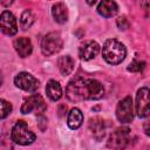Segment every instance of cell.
Listing matches in <instances>:
<instances>
[{"label": "cell", "instance_id": "2e32d148", "mask_svg": "<svg viewBox=\"0 0 150 150\" xmlns=\"http://www.w3.org/2000/svg\"><path fill=\"white\" fill-rule=\"evenodd\" d=\"M82 122H83V115H82L81 110L79 108H73L68 114V118H67L68 127L70 129L75 130L82 125Z\"/></svg>", "mask_w": 150, "mask_h": 150}, {"label": "cell", "instance_id": "277c9868", "mask_svg": "<svg viewBox=\"0 0 150 150\" xmlns=\"http://www.w3.org/2000/svg\"><path fill=\"white\" fill-rule=\"evenodd\" d=\"M63 46L62 38L57 32H50L41 41V52L46 56H50L61 50Z\"/></svg>", "mask_w": 150, "mask_h": 150}, {"label": "cell", "instance_id": "6da1fadb", "mask_svg": "<svg viewBox=\"0 0 150 150\" xmlns=\"http://www.w3.org/2000/svg\"><path fill=\"white\" fill-rule=\"evenodd\" d=\"M103 84L95 79H84L77 76L73 79L66 89V95L69 101L79 102L83 100H98L103 96Z\"/></svg>", "mask_w": 150, "mask_h": 150}, {"label": "cell", "instance_id": "5bb4252c", "mask_svg": "<svg viewBox=\"0 0 150 150\" xmlns=\"http://www.w3.org/2000/svg\"><path fill=\"white\" fill-rule=\"evenodd\" d=\"M97 12L100 15H102L103 18H111L114 15L117 14L118 12V6L115 1H110V0H104L101 1L97 6Z\"/></svg>", "mask_w": 150, "mask_h": 150}, {"label": "cell", "instance_id": "7402d4cb", "mask_svg": "<svg viewBox=\"0 0 150 150\" xmlns=\"http://www.w3.org/2000/svg\"><path fill=\"white\" fill-rule=\"evenodd\" d=\"M13 139L12 138H7L5 136H2L1 138V145H0V150H13Z\"/></svg>", "mask_w": 150, "mask_h": 150}, {"label": "cell", "instance_id": "e0dca14e", "mask_svg": "<svg viewBox=\"0 0 150 150\" xmlns=\"http://www.w3.org/2000/svg\"><path fill=\"white\" fill-rule=\"evenodd\" d=\"M46 94L52 101L60 100L61 96H62V87H61V84L55 80H50L46 86Z\"/></svg>", "mask_w": 150, "mask_h": 150}, {"label": "cell", "instance_id": "d6986e66", "mask_svg": "<svg viewBox=\"0 0 150 150\" xmlns=\"http://www.w3.org/2000/svg\"><path fill=\"white\" fill-rule=\"evenodd\" d=\"M35 21V15L30 9H26L22 12L21 16H20V26L23 30L30 28V26L34 23Z\"/></svg>", "mask_w": 150, "mask_h": 150}, {"label": "cell", "instance_id": "44dd1931", "mask_svg": "<svg viewBox=\"0 0 150 150\" xmlns=\"http://www.w3.org/2000/svg\"><path fill=\"white\" fill-rule=\"evenodd\" d=\"M145 67V62L144 61H139V60H134L129 66H128V70L129 71H134V73H139L144 69Z\"/></svg>", "mask_w": 150, "mask_h": 150}, {"label": "cell", "instance_id": "ffe728a7", "mask_svg": "<svg viewBox=\"0 0 150 150\" xmlns=\"http://www.w3.org/2000/svg\"><path fill=\"white\" fill-rule=\"evenodd\" d=\"M12 111V104L9 102H7L6 100L1 98L0 100V117L1 118H6Z\"/></svg>", "mask_w": 150, "mask_h": 150}, {"label": "cell", "instance_id": "4fadbf2b", "mask_svg": "<svg viewBox=\"0 0 150 150\" xmlns=\"http://www.w3.org/2000/svg\"><path fill=\"white\" fill-rule=\"evenodd\" d=\"M89 130L96 141H102V138L105 135V122L101 117L90 118Z\"/></svg>", "mask_w": 150, "mask_h": 150}, {"label": "cell", "instance_id": "52a82bcc", "mask_svg": "<svg viewBox=\"0 0 150 150\" xmlns=\"http://www.w3.org/2000/svg\"><path fill=\"white\" fill-rule=\"evenodd\" d=\"M47 109L46 102L42 98L40 94H33L28 98H26L21 105V112L22 114H30L35 111L36 114L41 115Z\"/></svg>", "mask_w": 150, "mask_h": 150}, {"label": "cell", "instance_id": "603a6c76", "mask_svg": "<svg viewBox=\"0 0 150 150\" xmlns=\"http://www.w3.org/2000/svg\"><path fill=\"white\" fill-rule=\"evenodd\" d=\"M116 23H117V27H118L121 30H125V29L129 27V21H128V19H127L125 16H120V18L117 19Z\"/></svg>", "mask_w": 150, "mask_h": 150}, {"label": "cell", "instance_id": "7a4b0ae2", "mask_svg": "<svg viewBox=\"0 0 150 150\" xmlns=\"http://www.w3.org/2000/svg\"><path fill=\"white\" fill-rule=\"evenodd\" d=\"M127 55V49L122 42L115 39H109L102 47V56L109 64L121 63Z\"/></svg>", "mask_w": 150, "mask_h": 150}, {"label": "cell", "instance_id": "9a60e30c", "mask_svg": "<svg viewBox=\"0 0 150 150\" xmlns=\"http://www.w3.org/2000/svg\"><path fill=\"white\" fill-rule=\"evenodd\" d=\"M52 15L57 23H64L68 20V11L63 2H56L52 7Z\"/></svg>", "mask_w": 150, "mask_h": 150}, {"label": "cell", "instance_id": "5b68a950", "mask_svg": "<svg viewBox=\"0 0 150 150\" xmlns=\"http://www.w3.org/2000/svg\"><path fill=\"white\" fill-rule=\"evenodd\" d=\"M130 141V130L127 127L117 128L108 138V148L111 150H124Z\"/></svg>", "mask_w": 150, "mask_h": 150}, {"label": "cell", "instance_id": "8fae6325", "mask_svg": "<svg viewBox=\"0 0 150 150\" xmlns=\"http://www.w3.org/2000/svg\"><path fill=\"white\" fill-rule=\"evenodd\" d=\"M100 52V45L94 41V40H89L86 41L79 49V56L84 60V61H89L91 59H94Z\"/></svg>", "mask_w": 150, "mask_h": 150}, {"label": "cell", "instance_id": "9c48e42d", "mask_svg": "<svg viewBox=\"0 0 150 150\" xmlns=\"http://www.w3.org/2000/svg\"><path fill=\"white\" fill-rule=\"evenodd\" d=\"M14 84L18 88H20L25 91H29V93H33V91L38 90V88L40 86L38 79H35L32 74H29L27 71L19 73L14 77Z\"/></svg>", "mask_w": 150, "mask_h": 150}, {"label": "cell", "instance_id": "7c38bea8", "mask_svg": "<svg viewBox=\"0 0 150 150\" xmlns=\"http://www.w3.org/2000/svg\"><path fill=\"white\" fill-rule=\"evenodd\" d=\"M13 46H14L15 52L21 57H27L28 55L32 54L33 45H32V41L28 38H26V36H21V38L15 39Z\"/></svg>", "mask_w": 150, "mask_h": 150}, {"label": "cell", "instance_id": "8992f818", "mask_svg": "<svg viewBox=\"0 0 150 150\" xmlns=\"http://www.w3.org/2000/svg\"><path fill=\"white\" fill-rule=\"evenodd\" d=\"M136 114L141 118H145L150 116V89L143 87L138 89L136 94Z\"/></svg>", "mask_w": 150, "mask_h": 150}, {"label": "cell", "instance_id": "ac0fdd59", "mask_svg": "<svg viewBox=\"0 0 150 150\" xmlns=\"http://www.w3.org/2000/svg\"><path fill=\"white\" fill-rule=\"evenodd\" d=\"M57 67L62 75H69L74 69V60L69 55L60 56L57 60Z\"/></svg>", "mask_w": 150, "mask_h": 150}, {"label": "cell", "instance_id": "ba28073f", "mask_svg": "<svg viewBox=\"0 0 150 150\" xmlns=\"http://www.w3.org/2000/svg\"><path fill=\"white\" fill-rule=\"evenodd\" d=\"M116 117L121 123H130L134 118V103L130 96L121 100L116 107Z\"/></svg>", "mask_w": 150, "mask_h": 150}, {"label": "cell", "instance_id": "cb8c5ba5", "mask_svg": "<svg viewBox=\"0 0 150 150\" xmlns=\"http://www.w3.org/2000/svg\"><path fill=\"white\" fill-rule=\"evenodd\" d=\"M143 131L146 136H150V118L143 123Z\"/></svg>", "mask_w": 150, "mask_h": 150}, {"label": "cell", "instance_id": "30bf717a", "mask_svg": "<svg viewBox=\"0 0 150 150\" xmlns=\"http://www.w3.org/2000/svg\"><path fill=\"white\" fill-rule=\"evenodd\" d=\"M0 28L6 35H15L18 32V23L15 16L9 11H4L0 15Z\"/></svg>", "mask_w": 150, "mask_h": 150}, {"label": "cell", "instance_id": "3957f363", "mask_svg": "<svg viewBox=\"0 0 150 150\" xmlns=\"http://www.w3.org/2000/svg\"><path fill=\"white\" fill-rule=\"evenodd\" d=\"M11 138L19 145H29L35 141L36 136L25 121H18L11 131Z\"/></svg>", "mask_w": 150, "mask_h": 150}]
</instances>
